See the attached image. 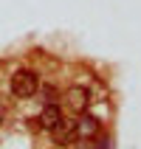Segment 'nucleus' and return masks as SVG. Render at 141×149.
Instances as JSON below:
<instances>
[{
	"instance_id": "nucleus-1",
	"label": "nucleus",
	"mask_w": 141,
	"mask_h": 149,
	"mask_svg": "<svg viewBox=\"0 0 141 149\" xmlns=\"http://www.w3.org/2000/svg\"><path fill=\"white\" fill-rule=\"evenodd\" d=\"M8 87H11V93H14L17 99H31L34 93L40 90V76L34 73V70H28V68H20L11 76Z\"/></svg>"
},
{
	"instance_id": "nucleus-2",
	"label": "nucleus",
	"mask_w": 141,
	"mask_h": 149,
	"mask_svg": "<svg viewBox=\"0 0 141 149\" xmlns=\"http://www.w3.org/2000/svg\"><path fill=\"white\" fill-rule=\"evenodd\" d=\"M65 104H68V110L74 116H85V110L90 107V93L85 90V87H71L65 93Z\"/></svg>"
},
{
	"instance_id": "nucleus-3",
	"label": "nucleus",
	"mask_w": 141,
	"mask_h": 149,
	"mask_svg": "<svg viewBox=\"0 0 141 149\" xmlns=\"http://www.w3.org/2000/svg\"><path fill=\"white\" fill-rule=\"evenodd\" d=\"M62 110H59V104H45V107H42V113L40 116H37V124H40V130H57L59 124H62Z\"/></svg>"
},
{
	"instance_id": "nucleus-4",
	"label": "nucleus",
	"mask_w": 141,
	"mask_h": 149,
	"mask_svg": "<svg viewBox=\"0 0 141 149\" xmlns=\"http://www.w3.org/2000/svg\"><path fill=\"white\" fill-rule=\"evenodd\" d=\"M99 121L96 118H90V116H79V121H76V141H93L96 135H99Z\"/></svg>"
},
{
	"instance_id": "nucleus-5",
	"label": "nucleus",
	"mask_w": 141,
	"mask_h": 149,
	"mask_svg": "<svg viewBox=\"0 0 141 149\" xmlns=\"http://www.w3.org/2000/svg\"><path fill=\"white\" fill-rule=\"evenodd\" d=\"M51 135H54V141H57L59 146L74 143V141H76V121H74V118H71V121L62 118V124H59L57 130H51Z\"/></svg>"
},
{
	"instance_id": "nucleus-6",
	"label": "nucleus",
	"mask_w": 141,
	"mask_h": 149,
	"mask_svg": "<svg viewBox=\"0 0 141 149\" xmlns=\"http://www.w3.org/2000/svg\"><path fill=\"white\" fill-rule=\"evenodd\" d=\"M57 87H45V101H48V104H57Z\"/></svg>"
}]
</instances>
